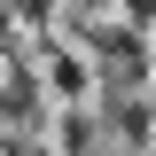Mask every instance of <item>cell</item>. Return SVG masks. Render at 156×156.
<instances>
[{
  "mask_svg": "<svg viewBox=\"0 0 156 156\" xmlns=\"http://www.w3.org/2000/svg\"><path fill=\"white\" fill-rule=\"evenodd\" d=\"M47 78H55V94H62V101L86 94V62H78L70 47H47Z\"/></svg>",
  "mask_w": 156,
  "mask_h": 156,
  "instance_id": "obj_1",
  "label": "cell"
}]
</instances>
